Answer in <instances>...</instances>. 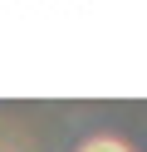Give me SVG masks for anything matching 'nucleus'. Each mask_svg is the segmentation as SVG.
Instances as JSON below:
<instances>
[{
  "instance_id": "f257e3e1",
  "label": "nucleus",
  "mask_w": 147,
  "mask_h": 152,
  "mask_svg": "<svg viewBox=\"0 0 147 152\" xmlns=\"http://www.w3.org/2000/svg\"><path fill=\"white\" fill-rule=\"evenodd\" d=\"M78 152H132V147H123L118 137H88V142H83Z\"/></svg>"
}]
</instances>
